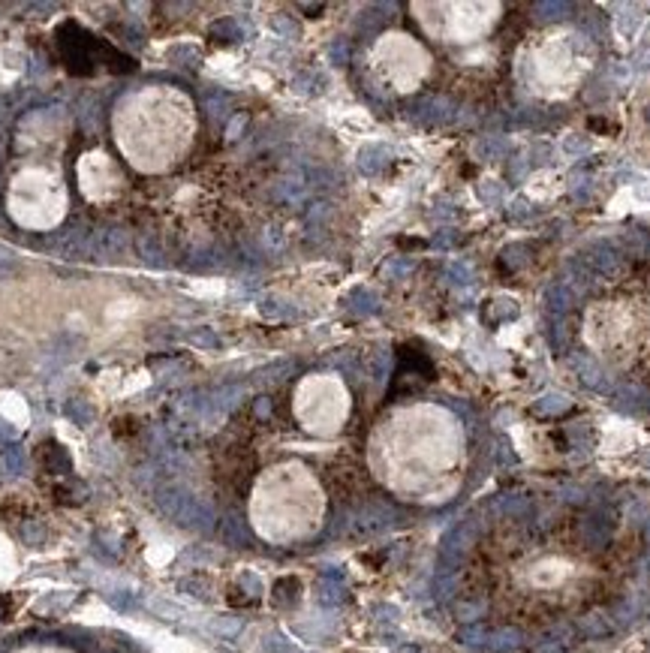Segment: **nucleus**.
Listing matches in <instances>:
<instances>
[{"mask_svg":"<svg viewBox=\"0 0 650 653\" xmlns=\"http://www.w3.org/2000/svg\"><path fill=\"white\" fill-rule=\"evenodd\" d=\"M581 338L608 368L650 389V259H635L584 304Z\"/></svg>","mask_w":650,"mask_h":653,"instance_id":"f257e3e1","label":"nucleus"},{"mask_svg":"<svg viewBox=\"0 0 650 653\" xmlns=\"http://www.w3.org/2000/svg\"><path fill=\"white\" fill-rule=\"evenodd\" d=\"M121 181V172L114 169V163L106 157V153H88L82 163V187H84V196L93 199V202H103L109 193L118 190Z\"/></svg>","mask_w":650,"mask_h":653,"instance_id":"f03ea898","label":"nucleus"},{"mask_svg":"<svg viewBox=\"0 0 650 653\" xmlns=\"http://www.w3.org/2000/svg\"><path fill=\"white\" fill-rule=\"evenodd\" d=\"M13 268H15V262H13V256H9V253L3 250V247H0V277H6L9 271H13Z\"/></svg>","mask_w":650,"mask_h":653,"instance_id":"7ed1b4c3","label":"nucleus"}]
</instances>
